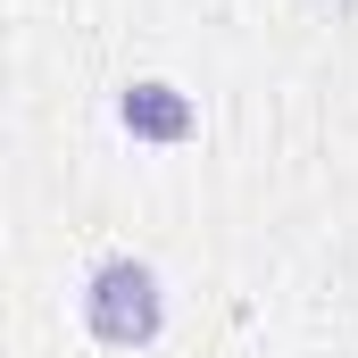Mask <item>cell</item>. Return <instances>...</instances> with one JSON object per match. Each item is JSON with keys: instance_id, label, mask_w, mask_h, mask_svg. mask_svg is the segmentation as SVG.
I'll use <instances>...</instances> for the list:
<instances>
[{"instance_id": "2", "label": "cell", "mask_w": 358, "mask_h": 358, "mask_svg": "<svg viewBox=\"0 0 358 358\" xmlns=\"http://www.w3.org/2000/svg\"><path fill=\"white\" fill-rule=\"evenodd\" d=\"M117 125H125L134 142L176 150V142H192V134H200V108H192L176 84H125V92H117Z\"/></svg>"}, {"instance_id": "1", "label": "cell", "mask_w": 358, "mask_h": 358, "mask_svg": "<svg viewBox=\"0 0 358 358\" xmlns=\"http://www.w3.org/2000/svg\"><path fill=\"white\" fill-rule=\"evenodd\" d=\"M84 325L92 342H108V350H134V342H150L159 325H167V292H159V275L142 267V259H100L84 275Z\"/></svg>"}]
</instances>
